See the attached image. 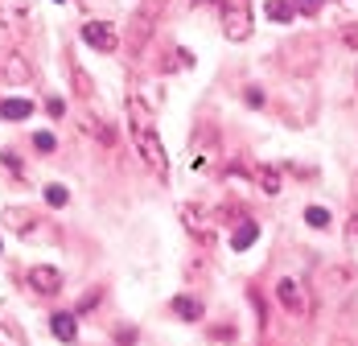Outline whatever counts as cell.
<instances>
[{
	"label": "cell",
	"mask_w": 358,
	"mask_h": 346,
	"mask_svg": "<svg viewBox=\"0 0 358 346\" xmlns=\"http://www.w3.org/2000/svg\"><path fill=\"white\" fill-rule=\"evenodd\" d=\"M255 186L264 194H280V169L276 165H255Z\"/></svg>",
	"instance_id": "13"
},
{
	"label": "cell",
	"mask_w": 358,
	"mask_h": 346,
	"mask_svg": "<svg viewBox=\"0 0 358 346\" xmlns=\"http://www.w3.org/2000/svg\"><path fill=\"white\" fill-rule=\"evenodd\" d=\"M350 235L358 240V210H355V219H350Z\"/></svg>",
	"instance_id": "25"
},
{
	"label": "cell",
	"mask_w": 358,
	"mask_h": 346,
	"mask_svg": "<svg viewBox=\"0 0 358 346\" xmlns=\"http://www.w3.org/2000/svg\"><path fill=\"white\" fill-rule=\"evenodd\" d=\"M173 313L185 317V321H198V317H202V301H194V297H178V301H173Z\"/></svg>",
	"instance_id": "16"
},
{
	"label": "cell",
	"mask_w": 358,
	"mask_h": 346,
	"mask_svg": "<svg viewBox=\"0 0 358 346\" xmlns=\"http://www.w3.org/2000/svg\"><path fill=\"white\" fill-rule=\"evenodd\" d=\"M45 111H50V116H62V111H66V104H62V99H54V95H50V99H45Z\"/></svg>",
	"instance_id": "23"
},
{
	"label": "cell",
	"mask_w": 358,
	"mask_h": 346,
	"mask_svg": "<svg viewBox=\"0 0 358 346\" xmlns=\"http://www.w3.org/2000/svg\"><path fill=\"white\" fill-rule=\"evenodd\" d=\"M215 153H218L215 132H202V137L194 140V157H189V165H194V169H210V165H215Z\"/></svg>",
	"instance_id": "10"
},
{
	"label": "cell",
	"mask_w": 358,
	"mask_h": 346,
	"mask_svg": "<svg viewBox=\"0 0 358 346\" xmlns=\"http://www.w3.org/2000/svg\"><path fill=\"white\" fill-rule=\"evenodd\" d=\"M58 4H62V0H58Z\"/></svg>",
	"instance_id": "27"
},
{
	"label": "cell",
	"mask_w": 358,
	"mask_h": 346,
	"mask_svg": "<svg viewBox=\"0 0 358 346\" xmlns=\"http://www.w3.org/2000/svg\"><path fill=\"white\" fill-rule=\"evenodd\" d=\"M45 202H50V207H66V202H71L66 186H45Z\"/></svg>",
	"instance_id": "19"
},
{
	"label": "cell",
	"mask_w": 358,
	"mask_h": 346,
	"mask_svg": "<svg viewBox=\"0 0 358 346\" xmlns=\"http://www.w3.org/2000/svg\"><path fill=\"white\" fill-rule=\"evenodd\" d=\"M34 144L41 148V153H50V148H54L58 140H54V132H37V137H34Z\"/></svg>",
	"instance_id": "22"
},
{
	"label": "cell",
	"mask_w": 358,
	"mask_h": 346,
	"mask_svg": "<svg viewBox=\"0 0 358 346\" xmlns=\"http://www.w3.org/2000/svg\"><path fill=\"white\" fill-rule=\"evenodd\" d=\"M29 284H34V293H41V297H54V293H62V272L58 268H50V264H37V268H29Z\"/></svg>",
	"instance_id": "7"
},
{
	"label": "cell",
	"mask_w": 358,
	"mask_h": 346,
	"mask_svg": "<svg viewBox=\"0 0 358 346\" xmlns=\"http://www.w3.org/2000/svg\"><path fill=\"white\" fill-rule=\"evenodd\" d=\"M181 227L194 235L198 243H210L215 240V231H218V219L210 214V210L202 207V202H181Z\"/></svg>",
	"instance_id": "4"
},
{
	"label": "cell",
	"mask_w": 358,
	"mask_h": 346,
	"mask_svg": "<svg viewBox=\"0 0 358 346\" xmlns=\"http://www.w3.org/2000/svg\"><path fill=\"white\" fill-rule=\"evenodd\" d=\"M243 99H248L251 107H259V104H264V91H255V87H251V91H248V95H243Z\"/></svg>",
	"instance_id": "24"
},
{
	"label": "cell",
	"mask_w": 358,
	"mask_h": 346,
	"mask_svg": "<svg viewBox=\"0 0 358 346\" xmlns=\"http://www.w3.org/2000/svg\"><path fill=\"white\" fill-rule=\"evenodd\" d=\"M0 161H4V165H8L13 173H21V169H25V165H21V157H17L13 148H4V153H0Z\"/></svg>",
	"instance_id": "21"
},
{
	"label": "cell",
	"mask_w": 358,
	"mask_h": 346,
	"mask_svg": "<svg viewBox=\"0 0 358 346\" xmlns=\"http://www.w3.org/2000/svg\"><path fill=\"white\" fill-rule=\"evenodd\" d=\"M0 74H4L8 83H29V78H34V67H29L21 54L8 50V54H0Z\"/></svg>",
	"instance_id": "9"
},
{
	"label": "cell",
	"mask_w": 358,
	"mask_h": 346,
	"mask_svg": "<svg viewBox=\"0 0 358 346\" xmlns=\"http://www.w3.org/2000/svg\"><path fill=\"white\" fill-rule=\"evenodd\" d=\"M255 240H259V227H255L251 219H243V223L235 227V235H231V247H235V251H248Z\"/></svg>",
	"instance_id": "14"
},
{
	"label": "cell",
	"mask_w": 358,
	"mask_h": 346,
	"mask_svg": "<svg viewBox=\"0 0 358 346\" xmlns=\"http://www.w3.org/2000/svg\"><path fill=\"white\" fill-rule=\"evenodd\" d=\"M329 346H358V342H350V338H334Z\"/></svg>",
	"instance_id": "26"
},
{
	"label": "cell",
	"mask_w": 358,
	"mask_h": 346,
	"mask_svg": "<svg viewBox=\"0 0 358 346\" xmlns=\"http://www.w3.org/2000/svg\"><path fill=\"white\" fill-rule=\"evenodd\" d=\"M305 223L322 231V227H329V210H325V207H309V210H305Z\"/></svg>",
	"instance_id": "18"
},
{
	"label": "cell",
	"mask_w": 358,
	"mask_h": 346,
	"mask_svg": "<svg viewBox=\"0 0 358 346\" xmlns=\"http://www.w3.org/2000/svg\"><path fill=\"white\" fill-rule=\"evenodd\" d=\"M355 289H358L355 268H346V264H329V268H322V293L329 297V301H346Z\"/></svg>",
	"instance_id": "5"
},
{
	"label": "cell",
	"mask_w": 358,
	"mask_h": 346,
	"mask_svg": "<svg viewBox=\"0 0 358 346\" xmlns=\"http://www.w3.org/2000/svg\"><path fill=\"white\" fill-rule=\"evenodd\" d=\"M292 8H296L301 17H317V13H322V0H292Z\"/></svg>",
	"instance_id": "20"
},
{
	"label": "cell",
	"mask_w": 358,
	"mask_h": 346,
	"mask_svg": "<svg viewBox=\"0 0 358 346\" xmlns=\"http://www.w3.org/2000/svg\"><path fill=\"white\" fill-rule=\"evenodd\" d=\"M276 301H280L292 317H309V313H313L309 284H301L296 277H280V280H276Z\"/></svg>",
	"instance_id": "3"
},
{
	"label": "cell",
	"mask_w": 358,
	"mask_h": 346,
	"mask_svg": "<svg viewBox=\"0 0 358 346\" xmlns=\"http://www.w3.org/2000/svg\"><path fill=\"white\" fill-rule=\"evenodd\" d=\"M0 116L21 124V120H29V116H34V104H29V99H4V104H0Z\"/></svg>",
	"instance_id": "15"
},
{
	"label": "cell",
	"mask_w": 358,
	"mask_h": 346,
	"mask_svg": "<svg viewBox=\"0 0 358 346\" xmlns=\"http://www.w3.org/2000/svg\"><path fill=\"white\" fill-rule=\"evenodd\" d=\"M264 17L276 21V25H288V21H296V8H292V0H268L264 4Z\"/></svg>",
	"instance_id": "12"
},
{
	"label": "cell",
	"mask_w": 358,
	"mask_h": 346,
	"mask_svg": "<svg viewBox=\"0 0 358 346\" xmlns=\"http://www.w3.org/2000/svg\"><path fill=\"white\" fill-rule=\"evenodd\" d=\"M251 25H255L251 0H222V34H227V41H248Z\"/></svg>",
	"instance_id": "2"
},
{
	"label": "cell",
	"mask_w": 358,
	"mask_h": 346,
	"mask_svg": "<svg viewBox=\"0 0 358 346\" xmlns=\"http://www.w3.org/2000/svg\"><path fill=\"white\" fill-rule=\"evenodd\" d=\"M4 227L13 231V235H21V240H34L37 235V214L25 207H8L4 210Z\"/></svg>",
	"instance_id": "8"
},
{
	"label": "cell",
	"mask_w": 358,
	"mask_h": 346,
	"mask_svg": "<svg viewBox=\"0 0 358 346\" xmlns=\"http://www.w3.org/2000/svg\"><path fill=\"white\" fill-rule=\"evenodd\" d=\"M0 346H25V334L8 321H0Z\"/></svg>",
	"instance_id": "17"
},
{
	"label": "cell",
	"mask_w": 358,
	"mask_h": 346,
	"mask_svg": "<svg viewBox=\"0 0 358 346\" xmlns=\"http://www.w3.org/2000/svg\"><path fill=\"white\" fill-rule=\"evenodd\" d=\"M50 334H54L58 342H74V338H78V321H74V313H54Z\"/></svg>",
	"instance_id": "11"
},
{
	"label": "cell",
	"mask_w": 358,
	"mask_h": 346,
	"mask_svg": "<svg viewBox=\"0 0 358 346\" xmlns=\"http://www.w3.org/2000/svg\"><path fill=\"white\" fill-rule=\"evenodd\" d=\"M128 128L136 140V153L157 177H169V157H165V144L157 137V124H152V107L144 104L141 95H128Z\"/></svg>",
	"instance_id": "1"
},
{
	"label": "cell",
	"mask_w": 358,
	"mask_h": 346,
	"mask_svg": "<svg viewBox=\"0 0 358 346\" xmlns=\"http://www.w3.org/2000/svg\"><path fill=\"white\" fill-rule=\"evenodd\" d=\"M83 41L99 54H115L120 50V34L111 29L108 21H83Z\"/></svg>",
	"instance_id": "6"
}]
</instances>
